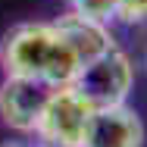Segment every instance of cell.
I'll list each match as a JSON object with an SVG mask.
<instances>
[{
	"label": "cell",
	"mask_w": 147,
	"mask_h": 147,
	"mask_svg": "<svg viewBox=\"0 0 147 147\" xmlns=\"http://www.w3.org/2000/svg\"><path fill=\"white\" fill-rule=\"evenodd\" d=\"M0 66L6 75H22L50 88L72 85L82 63L53 22H19L0 41Z\"/></svg>",
	"instance_id": "1"
},
{
	"label": "cell",
	"mask_w": 147,
	"mask_h": 147,
	"mask_svg": "<svg viewBox=\"0 0 147 147\" xmlns=\"http://www.w3.org/2000/svg\"><path fill=\"white\" fill-rule=\"evenodd\" d=\"M91 116L94 107L75 91V85H63L50 94L31 138L38 147H85Z\"/></svg>",
	"instance_id": "2"
},
{
	"label": "cell",
	"mask_w": 147,
	"mask_h": 147,
	"mask_svg": "<svg viewBox=\"0 0 147 147\" xmlns=\"http://www.w3.org/2000/svg\"><path fill=\"white\" fill-rule=\"evenodd\" d=\"M72 85H75V91L88 100L94 110L119 107V103L128 100V94L135 88V63L128 59L125 50L113 47L100 59L82 66V72L75 75Z\"/></svg>",
	"instance_id": "3"
},
{
	"label": "cell",
	"mask_w": 147,
	"mask_h": 147,
	"mask_svg": "<svg viewBox=\"0 0 147 147\" xmlns=\"http://www.w3.org/2000/svg\"><path fill=\"white\" fill-rule=\"evenodd\" d=\"M53 91L57 88L34 82V78L6 75L0 85V119H3V125H9L19 135H34L41 113H44Z\"/></svg>",
	"instance_id": "4"
},
{
	"label": "cell",
	"mask_w": 147,
	"mask_h": 147,
	"mask_svg": "<svg viewBox=\"0 0 147 147\" xmlns=\"http://www.w3.org/2000/svg\"><path fill=\"white\" fill-rule=\"evenodd\" d=\"M144 141L147 128L141 116L128 103H119V107L94 110L85 147H144Z\"/></svg>",
	"instance_id": "5"
},
{
	"label": "cell",
	"mask_w": 147,
	"mask_h": 147,
	"mask_svg": "<svg viewBox=\"0 0 147 147\" xmlns=\"http://www.w3.org/2000/svg\"><path fill=\"white\" fill-rule=\"evenodd\" d=\"M53 25L59 28V34L66 38V44L72 47V53L78 57L82 66L100 59L103 53H110L116 47V38H113L110 25H103L97 19H88V16H78L75 9H66L63 16H57Z\"/></svg>",
	"instance_id": "6"
},
{
	"label": "cell",
	"mask_w": 147,
	"mask_h": 147,
	"mask_svg": "<svg viewBox=\"0 0 147 147\" xmlns=\"http://www.w3.org/2000/svg\"><path fill=\"white\" fill-rule=\"evenodd\" d=\"M69 9H75L78 16L97 19V22H103V25H113V22H116L119 0H69Z\"/></svg>",
	"instance_id": "7"
},
{
	"label": "cell",
	"mask_w": 147,
	"mask_h": 147,
	"mask_svg": "<svg viewBox=\"0 0 147 147\" xmlns=\"http://www.w3.org/2000/svg\"><path fill=\"white\" fill-rule=\"evenodd\" d=\"M3 147H25V144H3Z\"/></svg>",
	"instance_id": "8"
},
{
	"label": "cell",
	"mask_w": 147,
	"mask_h": 147,
	"mask_svg": "<svg viewBox=\"0 0 147 147\" xmlns=\"http://www.w3.org/2000/svg\"><path fill=\"white\" fill-rule=\"evenodd\" d=\"M144 66H147V50H144Z\"/></svg>",
	"instance_id": "9"
}]
</instances>
